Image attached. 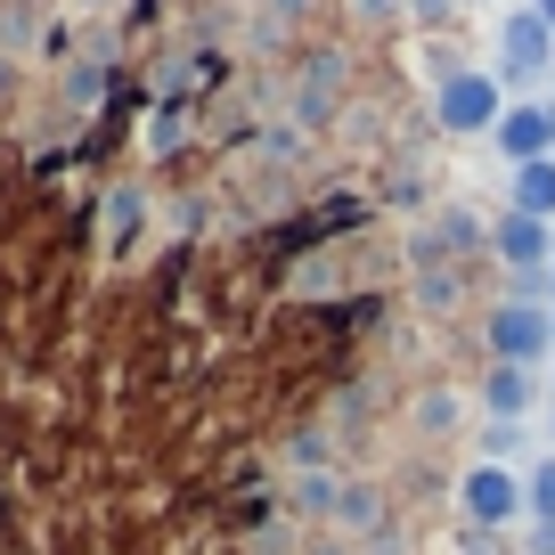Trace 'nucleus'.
<instances>
[{"mask_svg":"<svg viewBox=\"0 0 555 555\" xmlns=\"http://www.w3.org/2000/svg\"><path fill=\"white\" fill-rule=\"evenodd\" d=\"M434 115L450 139H474V131H499L506 122V99H499V74H474V66H450L434 90Z\"/></svg>","mask_w":555,"mask_h":555,"instance_id":"f257e3e1","label":"nucleus"},{"mask_svg":"<svg viewBox=\"0 0 555 555\" xmlns=\"http://www.w3.org/2000/svg\"><path fill=\"white\" fill-rule=\"evenodd\" d=\"M482 335H490V360L499 367H539L555 351V311L547 302H499Z\"/></svg>","mask_w":555,"mask_h":555,"instance_id":"f03ea898","label":"nucleus"},{"mask_svg":"<svg viewBox=\"0 0 555 555\" xmlns=\"http://www.w3.org/2000/svg\"><path fill=\"white\" fill-rule=\"evenodd\" d=\"M457 506H466V522L474 531H506V522L531 506V490H522V474L515 466H466V482H457Z\"/></svg>","mask_w":555,"mask_h":555,"instance_id":"7ed1b4c3","label":"nucleus"},{"mask_svg":"<svg viewBox=\"0 0 555 555\" xmlns=\"http://www.w3.org/2000/svg\"><path fill=\"white\" fill-rule=\"evenodd\" d=\"M490 139H499V156L515 164V172H522V164H555V99L506 106V122H499Z\"/></svg>","mask_w":555,"mask_h":555,"instance_id":"20e7f679","label":"nucleus"},{"mask_svg":"<svg viewBox=\"0 0 555 555\" xmlns=\"http://www.w3.org/2000/svg\"><path fill=\"white\" fill-rule=\"evenodd\" d=\"M499 66L515 74V82H539V74H555V25L539 17V9H515V17L499 25Z\"/></svg>","mask_w":555,"mask_h":555,"instance_id":"39448f33","label":"nucleus"},{"mask_svg":"<svg viewBox=\"0 0 555 555\" xmlns=\"http://www.w3.org/2000/svg\"><path fill=\"white\" fill-rule=\"evenodd\" d=\"M490 254H499L506 270H547V261H555V229H547V221H531V212H515V205H506L499 221H490Z\"/></svg>","mask_w":555,"mask_h":555,"instance_id":"423d86ee","label":"nucleus"},{"mask_svg":"<svg viewBox=\"0 0 555 555\" xmlns=\"http://www.w3.org/2000/svg\"><path fill=\"white\" fill-rule=\"evenodd\" d=\"M335 74H344V57H311V66H302V82H295V115L302 122H319L335 106V90H344Z\"/></svg>","mask_w":555,"mask_h":555,"instance_id":"0eeeda50","label":"nucleus"},{"mask_svg":"<svg viewBox=\"0 0 555 555\" xmlns=\"http://www.w3.org/2000/svg\"><path fill=\"white\" fill-rule=\"evenodd\" d=\"M482 409H490V416H515V425H522V409H531V367H490Z\"/></svg>","mask_w":555,"mask_h":555,"instance_id":"6e6552de","label":"nucleus"},{"mask_svg":"<svg viewBox=\"0 0 555 555\" xmlns=\"http://www.w3.org/2000/svg\"><path fill=\"white\" fill-rule=\"evenodd\" d=\"M515 212L555 221V164H522V172H515Z\"/></svg>","mask_w":555,"mask_h":555,"instance_id":"1a4fd4ad","label":"nucleus"},{"mask_svg":"<svg viewBox=\"0 0 555 555\" xmlns=\"http://www.w3.org/2000/svg\"><path fill=\"white\" fill-rule=\"evenodd\" d=\"M522 490H531V522H547V531H555V457H539V466L522 474Z\"/></svg>","mask_w":555,"mask_h":555,"instance_id":"9d476101","label":"nucleus"},{"mask_svg":"<svg viewBox=\"0 0 555 555\" xmlns=\"http://www.w3.org/2000/svg\"><path fill=\"white\" fill-rule=\"evenodd\" d=\"M515 450H522V425H515V416H490V434H482V457H490V466H506Z\"/></svg>","mask_w":555,"mask_h":555,"instance_id":"9b49d317","label":"nucleus"},{"mask_svg":"<svg viewBox=\"0 0 555 555\" xmlns=\"http://www.w3.org/2000/svg\"><path fill=\"white\" fill-rule=\"evenodd\" d=\"M99 90H106V66H74V74H66V99H82V106H90Z\"/></svg>","mask_w":555,"mask_h":555,"instance_id":"f8f14e48","label":"nucleus"},{"mask_svg":"<svg viewBox=\"0 0 555 555\" xmlns=\"http://www.w3.org/2000/svg\"><path fill=\"white\" fill-rule=\"evenodd\" d=\"M416 416H425V434H441V425H457V400L450 392H425V409H416Z\"/></svg>","mask_w":555,"mask_h":555,"instance_id":"ddd939ff","label":"nucleus"},{"mask_svg":"<svg viewBox=\"0 0 555 555\" xmlns=\"http://www.w3.org/2000/svg\"><path fill=\"white\" fill-rule=\"evenodd\" d=\"M106 221H115V237H131V229H139V196L122 189V196H115V212H106Z\"/></svg>","mask_w":555,"mask_h":555,"instance_id":"4468645a","label":"nucleus"},{"mask_svg":"<svg viewBox=\"0 0 555 555\" xmlns=\"http://www.w3.org/2000/svg\"><path fill=\"white\" fill-rule=\"evenodd\" d=\"M531 9H539V17H547V25H555V0H531Z\"/></svg>","mask_w":555,"mask_h":555,"instance_id":"2eb2a0df","label":"nucleus"}]
</instances>
